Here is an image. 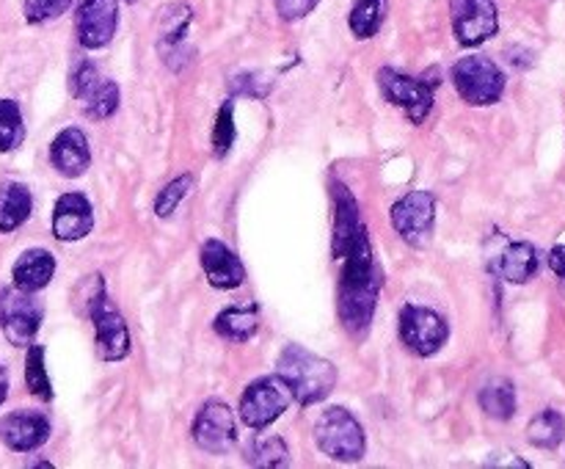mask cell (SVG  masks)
<instances>
[{"mask_svg": "<svg viewBox=\"0 0 565 469\" xmlns=\"http://www.w3.org/2000/svg\"><path fill=\"white\" fill-rule=\"evenodd\" d=\"M447 337H450V326L436 309L419 307V303H406L401 309V340L417 356L439 353Z\"/></svg>", "mask_w": 565, "mask_h": 469, "instance_id": "cell-10", "label": "cell"}, {"mask_svg": "<svg viewBox=\"0 0 565 469\" xmlns=\"http://www.w3.org/2000/svg\"><path fill=\"white\" fill-rule=\"evenodd\" d=\"M527 439L530 445L541 447V450H555L565 439V417L555 408H544V412L530 419Z\"/></svg>", "mask_w": 565, "mask_h": 469, "instance_id": "cell-26", "label": "cell"}, {"mask_svg": "<svg viewBox=\"0 0 565 469\" xmlns=\"http://www.w3.org/2000/svg\"><path fill=\"white\" fill-rule=\"evenodd\" d=\"M191 188H193L191 174H182L177 177V180H171L169 185H163V191H160L158 199H154V213H158V218H169V215H174V210L180 207V202L188 196Z\"/></svg>", "mask_w": 565, "mask_h": 469, "instance_id": "cell-32", "label": "cell"}, {"mask_svg": "<svg viewBox=\"0 0 565 469\" xmlns=\"http://www.w3.org/2000/svg\"><path fill=\"white\" fill-rule=\"evenodd\" d=\"M246 461L252 467H287L290 463V452L281 436H257L248 441Z\"/></svg>", "mask_w": 565, "mask_h": 469, "instance_id": "cell-28", "label": "cell"}, {"mask_svg": "<svg viewBox=\"0 0 565 469\" xmlns=\"http://www.w3.org/2000/svg\"><path fill=\"white\" fill-rule=\"evenodd\" d=\"M193 441L202 450L224 456L237 445L235 412L221 401H207L193 419Z\"/></svg>", "mask_w": 565, "mask_h": 469, "instance_id": "cell-13", "label": "cell"}, {"mask_svg": "<svg viewBox=\"0 0 565 469\" xmlns=\"http://www.w3.org/2000/svg\"><path fill=\"white\" fill-rule=\"evenodd\" d=\"M202 268L215 290H235L246 279L243 263L224 241H207L202 246Z\"/></svg>", "mask_w": 565, "mask_h": 469, "instance_id": "cell-19", "label": "cell"}, {"mask_svg": "<svg viewBox=\"0 0 565 469\" xmlns=\"http://www.w3.org/2000/svg\"><path fill=\"white\" fill-rule=\"evenodd\" d=\"M340 259V296H337V309H340V320L345 326L348 334L362 337L367 334L373 326L375 307H379V290H381V274L375 265L373 246H370L367 230L356 232L351 246L345 248Z\"/></svg>", "mask_w": 565, "mask_h": 469, "instance_id": "cell-1", "label": "cell"}, {"mask_svg": "<svg viewBox=\"0 0 565 469\" xmlns=\"http://www.w3.org/2000/svg\"><path fill=\"white\" fill-rule=\"evenodd\" d=\"M70 88L88 119H108L119 108V86L110 77L99 75L94 61H77L70 75Z\"/></svg>", "mask_w": 565, "mask_h": 469, "instance_id": "cell-7", "label": "cell"}, {"mask_svg": "<svg viewBox=\"0 0 565 469\" xmlns=\"http://www.w3.org/2000/svg\"><path fill=\"white\" fill-rule=\"evenodd\" d=\"M25 138L20 105L14 99H0V152H11Z\"/></svg>", "mask_w": 565, "mask_h": 469, "instance_id": "cell-30", "label": "cell"}, {"mask_svg": "<svg viewBox=\"0 0 565 469\" xmlns=\"http://www.w3.org/2000/svg\"><path fill=\"white\" fill-rule=\"evenodd\" d=\"M292 401V392L279 375H265V379L252 381L241 397V419L254 430H265L270 423L287 412Z\"/></svg>", "mask_w": 565, "mask_h": 469, "instance_id": "cell-5", "label": "cell"}, {"mask_svg": "<svg viewBox=\"0 0 565 469\" xmlns=\"http://www.w3.org/2000/svg\"><path fill=\"white\" fill-rule=\"evenodd\" d=\"M386 9H390V0H356L351 9V31L356 39H373L375 33L384 25Z\"/></svg>", "mask_w": 565, "mask_h": 469, "instance_id": "cell-27", "label": "cell"}, {"mask_svg": "<svg viewBox=\"0 0 565 469\" xmlns=\"http://www.w3.org/2000/svg\"><path fill=\"white\" fill-rule=\"evenodd\" d=\"M94 230V210L83 193H64L53 207V235L64 243L83 241Z\"/></svg>", "mask_w": 565, "mask_h": 469, "instance_id": "cell-17", "label": "cell"}, {"mask_svg": "<svg viewBox=\"0 0 565 469\" xmlns=\"http://www.w3.org/2000/svg\"><path fill=\"white\" fill-rule=\"evenodd\" d=\"M334 246H331V252L340 259L345 248L353 243L356 232L362 230L356 199H353L351 188H345L342 182H334Z\"/></svg>", "mask_w": 565, "mask_h": 469, "instance_id": "cell-21", "label": "cell"}, {"mask_svg": "<svg viewBox=\"0 0 565 469\" xmlns=\"http://www.w3.org/2000/svg\"><path fill=\"white\" fill-rule=\"evenodd\" d=\"M276 367H279V379L290 386L292 397L301 406H315L334 392V364L318 353L307 351V348L285 345L276 359Z\"/></svg>", "mask_w": 565, "mask_h": 469, "instance_id": "cell-2", "label": "cell"}, {"mask_svg": "<svg viewBox=\"0 0 565 469\" xmlns=\"http://www.w3.org/2000/svg\"><path fill=\"white\" fill-rule=\"evenodd\" d=\"M320 0H276V11L285 22H298L315 11Z\"/></svg>", "mask_w": 565, "mask_h": 469, "instance_id": "cell-35", "label": "cell"}, {"mask_svg": "<svg viewBox=\"0 0 565 469\" xmlns=\"http://www.w3.org/2000/svg\"><path fill=\"white\" fill-rule=\"evenodd\" d=\"M193 22V11L191 6L185 3H171L160 11V22H158V47L160 53H166V61L174 55V50L180 47L182 39L188 36V28Z\"/></svg>", "mask_w": 565, "mask_h": 469, "instance_id": "cell-24", "label": "cell"}, {"mask_svg": "<svg viewBox=\"0 0 565 469\" xmlns=\"http://www.w3.org/2000/svg\"><path fill=\"white\" fill-rule=\"evenodd\" d=\"M379 86L386 103L397 105L414 125H423L430 110H434V86H439V77L436 81H419V77L403 75L392 66H384L379 72Z\"/></svg>", "mask_w": 565, "mask_h": 469, "instance_id": "cell-8", "label": "cell"}, {"mask_svg": "<svg viewBox=\"0 0 565 469\" xmlns=\"http://www.w3.org/2000/svg\"><path fill=\"white\" fill-rule=\"evenodd\" d=\"M125 3H127V6H132V3H138V0H125Z\"/></svg>", "mask_w": 565, "mask_h": 469, "instance_id": "cell-38", "label": "cell"}, {"mask_svg": "<svg viewBox=\"0 0 565 469\" xmlns=\"http://www.w3.org/2000/svg\"><path fill=\"white\" fill-rule=\"evenodd\" d=\"M452 86L469 105H494L505 92V75L500 66L486 55L458 58L450 70Z\"/></svg>", "mask_w": 565, "mask_h": 469, "instance_id": "cell-4", "label": "cell"}, {"mask_svg": "<svg viewBox=\"0 0 565 469\" xmlns=\"http://www.w3.org/2000/svg\"><path fill=\"white\" fill-rule=\"evenodd\" d=\"M315 445L320 452L340 463H353L367 450L364 428L348 408L331 406L315 423Z\"/></svg>", "mask_w": 565, "mask_h": 469, "instance_id": "cell-3", "label": "cell"}, {"mask_svg": "<svg viewBox=\"0 0 565 469\" xmlns=\"http://www.w3.org/2000/svg\"><path fill=\"white\" fill-rule=\"evenodd\" d=\"M235 136H237L235 103H232V99H226V103L221 105L218 114H215V121H213V152H215V158H224V154L230 152L232 143H235Z\"/></svg>", "mask_w": 565, "mask_h": 469, "instance_id": "cell-31", "label": "cell"}, {"mask_svg": "<svg viewBox=\"0 0 565 469\" xmlns=\"http://www.w3.org/2000/svg\"><path fill=\"white\" fill-rule=\"evenodd\" d=\"M86 309L92 315L94 334H97L99 359H105V362H121L130 353V329H127V320L121 318L119 309L110 303L105 285L94 290Z\"/></svg>", "mask_w": 565, "mask_h": 469, "instance_id": "cell-6", "label": "cell"}, {"mask_svg": "<svg viewBox=\"0 0 565 469\" xmlns=\"http://www.w3.org/2000/svg\"><path fill=\"white\" fill-rule=\"evenodd\" d=\"M55 274V257L47 248H28L17 257L14 268H11V279L14 287L22 292H39L42 287L50 285Z\"/></svg>", "mask_w": 565, "mask_h": 469, "instance_id": "cell-20", "label": "cell"}, {"mask_svg": "<svg viewBox=\"0 0 565 469\" xmlns=\"http://www.w3.org/2000/svg\"><path fill=\"white\" fill-rule=\"evenodd\" d=\"M42 307L33 301V292L0 290V331L17 348H28L42 326Z\"/></svg>", "mask_w": 565, "mask_h": 469, "instance_id": "cell-11", "label": "cell"}, {"mask_svg": "<svg viewBox=\"0 0 565 469\" xmlns=\"http://www.w3.org/2000/svg\"><path fill=\"white\" fill-rule=\"evenodd\" d=\"M397 235L414 248L428 246L436 224V196L430 191H412L397 199L390 210Z\"/></svg>", "mask_w": 565, "mask_h": 469, "instance_id": "cell-9", "label": "cell"}, {"mask_svg": "<svg viewBox=\"0 0 565 469\" xmlns=\"http://www.w3.org/2000/svg\"><path fill=\"white\" fill-rule=\"evenodd\" d=\"M50 439V419L42 412L20 408L0 419V441L14 452H31Z\"/></svg>", "mask_w": 565, "mask_h": 469, "instance_id": "cell-15", "label": "cell"}, {"mask_svg": "<svg viewBox=\"0 0 565 469\" xmlns=\"http://www.w3.org/2000/svg\"><path fill=\"white\" fill-rule=\"evenodd\" d=\"M489 268L491 274L511 281V285H524L539 274V252H535L533 243L502 241L500 252L491 254Z\"/></svg>", "mask_w": 565, "mask_h": 469, "instance_id": "cell-16", "label": "cell"}, {"mask_svg": "<svg viewBox=\"0 0 565 469\" xmlns=\"http://www.w3.org/2000/svg\"><path fill=\"white\" fill-rule=\"evenodd\" d=\"M478 403L491 419H511L516 414V386L508 379H494L478 392Z\"/></svg>", "mask_w": 565, "mask_h": 469, "instance_id": "cell-25", "label": "cell"}, {"mask_svg": "<svg viewBox=\"0 0 565 469\" xmlns=\"http://www.w3.org/2000/svg\"><path fill=\"white\" fill-rule=\"evenodd\" d=\"M70 6L72 0H25L22 11H25V20L31 25H39V22H50L61 17Z\"/></svg>", "mask_w": 565, "mask_h": 469, "instance_id": "cell-33", "label": "cell"}, {"mask_svg": "<svg viewBox=\"0 0 565 469\" xmlns=\"http://www.w3.org/2000/svg\"><path fill=\"white\" fill-rule=\"evenodd\" d=\"M119 25V3L116 0H81L75 14L77 39L86 50H99L110 44Z\"/></svg>", "mask_w": 565, "mask_h": 469, "instance_id": "cell-14", "label": "cell"}, {"mask_svg": "<svg viewBox=\"0 0 565 469\" xmlns=\"http://www.w3.org/2000/svg\"><path fill=\"white\" fill-rule=\"evenodd\" d=\"M550 265H552V270H555V274L561 276L563 285H565V246L552 248V252H550Z\"/></svg>", "mask_w": 565, "mask_h": 469, "instance_id": "cell-36", "label": "cell"}, {"mask_svg": "<svg viewBox=\"0 0 565 469\" xmlns=\"http://www.w3.org/2000/svg\"><path fill=\"white\" fill-rule=\"evenodd\" d=\"M215 331L224 340L248 342L259 331V307L254 301L241 303V307H226L215 318Z\"/></svg>", "mask_w": 565, "mask_h": 469, "instance_id": "cell-23", "label": "cell"}, {"mask_svg": "<svg viewBox=\"0 0 565 469\" xmlns=\"http://www.w3.org/2000/svg\"><path fill=\"white\" fill-rule=\"evenodd\" d=\"M452 33L463 47H478L500 31V11L494 0H450Z\"/></svg>", "mask_w": 565, "mask_h": 469, "instance_id": "cell-12", "label": "cell"}, {"mask_svg": "<svg viewBox=\"0 0 565 469\" xmlns=\"http://www.w3.org/2000/svg\"><path fill=\"white\" fill-rule=\"evenodd\" d=\"M33 199L28 185L14 180L0 182V232H14L31 218Z\"/></svg>", "mask_w": 565, "mask_h": 469, "instance_id": "cell-22", "label": "cell"}, {"mask_svg": "<svg viewBox=\"0 0 565 469\" xmlns=\"http://www.w3.org/2000/svg\"><path fill=\"white\" fill-rule=\"evenodd\" d=\"M50 163L61 177H83L92 166V149H88V138L77 127H66L50 143Z\"/></svg>", "mask_w": 565, "mask_h": 469, "instance_id": "cell-18", "label": "cell"}, {"mask_svg": "<svg viewBox=\"0 0 565 469\" xmlns=\"http://www.w3.org/2000/svg\"><path fill=\"white\" fill-rule=\"evenodd\" d=\"M230 86L235 94H248V97H265L270 92V81L263 83L257 72H241Z\"/></svg>", "mask_w": 565, "mask_h": 469, "instance_id": "cell-34", "label": "cell"}, {"mask_svg": "<svg viewBox=\"0 0 565 469\" xmlns=\"http://www.w3.org/2000/svg\"><path fill=\"white\" fill-rule=\"evenodd\" d=\"M25 384L28 392L39 401H53V384H50L47 367H44V345H28L25 359Z\"/></svg>", "mask_w": 565, "mask_h": 469, "instance_id": "cell-29", "label": "cell"}, {"mask_svg": "<svg viewBox=\"0 0 565 469\" xmlns=\"http://www.w3.org/2000/svg\"><path fill=\"white\" fill-rule=\"evenodd\" d=\"M6 395H9V373H6V367L0 364V406H3Z\"/></svg>", "mask_w": 565, "mask_h": 469, "instance_id": "cell-37", "label": "cell"}]
</instances>
